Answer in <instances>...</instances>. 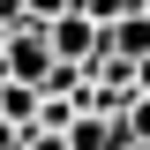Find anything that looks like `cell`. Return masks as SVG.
<instances>
[{"mask_svg":"<svg viewBox=\"0 0 150 150\" xmlns=\"http://www.w3.org/2000/svg\"><path fill=\"white\" fill-rule=\"evenodd\" d=\"M0 75L8 83H45L53 75V45H45V23H23V30H8V45H0Z\"/></svg>","mask_w":150,"mask_h":150,"instance_id":"obj_1","label":"cell"},{"mask_svg":"<svg viewBox=\"0 0 150 150\" xmlns=\"http://www.w3.org/2000/svg\"><path fill=\"white\" fill-rule=\"evenodd\" d=\"M45 45H53V60H60V68H90V60L105 53V45H98V23H90V15H75V8L45 23Z\"/></svg>","mask_w":150,"mask_h":150,"instance_id":"obj_2","label":"cell"},{"mask_svg":"<svg viewBox=\"0 0 150 150\" xmlns=\"http://www.w3.org/2000/svg\"><path fill=\"white\" fill-rule=\"evenodd\" d=\"M98 45H105L98 60H128V68H135V60H150V15L135 8V15L105 23V30H98Z\"/></svg>","mask_w":150,"mask_h":150,"instance_id":"obj_3","label":"cell"},{"mask_svg":"<svg viewBox=\"0 0 150 150\" xmlns=\"http://www.w3.org/2000/svg\"><path fill=\"white\" fill-rule=\"evenodd\" d=\"M75 15H90L98 30H105V23H120V15H135V0H75Z\"/></svg>","mask_w":150,"mask_h":150,"instance_id":"obj_4","label":"cell"},{"mask_svg":"<svg viewBox=\"0 0 150 150\" xmlns=\"http://www.w3.org/2000/svg\"><path fill=\"white\" fill-rule=\"evenodd\" d=\"M120 128H128V135H135V143H150V98H135V105H128V112H120Z\"/></svg>","mask_w":150,"mask_h":150,"instance_id":"obj_5","label":"cell"},{"mask_svg":"<svg viewBox=\"0 0 150 150\" xmlns=\"http://www.w3.org/2000/svg\"><path fill=\"white\" fill-rule=\"evenodd\" d=\"M68 8H75V0H23V15H30V23H53V15H68Z\"/></svg>","mask_w":150,"mask_h":150,"instance_id":"obj_6","label":"cell"},{"mask_svg":"<svg viewBox=\"0 0 150 150\" xmlns=\"http://www.w3.org/2000/svg\"><path fill=\"white\" fill-rule=\"evenodd\" d=\"M15 150H68V143H60V135H45V128H30V135H23Z\"/></svg>","mask_w":150,"mask_h":150,"instance_id":"obj_7","label":"cell"},{"mask_svg":"<svg viewBox=\"0 0 150 150\" xmlns=\"http://www.w3.org/2000/svg\"><path fill=\"white\" fill-rule=\"evenodd\" d=\"M135 90H143V98H150V60H135Z\"/></svg>","mask_w":150,"mask_h":150,"instance_id":"obj_8","label":"cell"},{"mask_svg":"<svg viewBox=\"0 0 150 150\" xmlns=\"http://www.w3.org/2000/svg\"><path fill=\"white\" fill-rule=\"evenodd\" d=\"M135 8H143V15H150V0H135Z\"/></svg>","mask_w":150,"mask_h":150,"instance_id":"obj_9","label":"cell"}]
</instances>
